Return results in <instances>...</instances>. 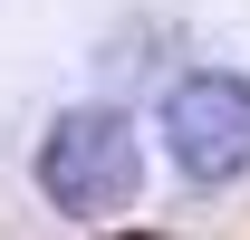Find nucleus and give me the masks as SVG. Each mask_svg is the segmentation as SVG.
<instances>
[{
  "label": "nucleus",
  "mask_w": 250,
  "mask_h": 240,
  "mask_svg": "<svg viewBox=\"0 0 250 240\" xmlns=\"http://www.w3.org/2000/svg\"><path fill=\"white\" fill-rule=\"evenodd\" d=\"M145 182V154H135V125L116 106H67L39 144V192L67 211V221H116Z\"/></svg>",
  "instance_id": "f257e3e1"
},
{
  "label": "nucleus",
  "mask_w": 250,
  "mask_h": 240,
  "mask_svg": "<svg viewBox=\"0 0 250 240\" xmlns=\"http://www.w3.org/2000/svg\"><path fill=\"white\" fill-rule=\"evenodd\" d=\"M164 144H173V173L221 192V182L250 173V77L231 67H192L164 87Z\"/></svg>",
  "instance_id": "f03ea898"
}]
</instances>
